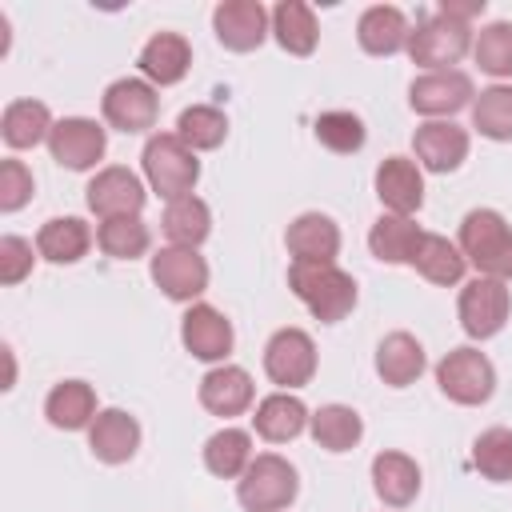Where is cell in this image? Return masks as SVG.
I'll use <instances>...</instances> for the list:
<instances>
[{
	"mask_svg": "<svg viewBox=\"0 0 512 512\" xmlns=\"http://www.w3.org/2000/svg\"><path fill=\"white\" fill-rule=\"evenodd\" d=\"M288 288L300 296V304L320 324H336L356 308V280L336 264L292 260L288 264Z\"/></svg>",
	"mask_w": 512,
	"mask_h": 512,
	"instance_id": "6da1fadb",
	"label": "cell"
},
{
	"mask_svg": "<svg viewBox=\"0 0 512 512\" xmlns=\"http://www.w3.org/2000/svg\"><path fill=\"white\" fill-rule=\"evenodd\" d=\"M464 260L492 280H512V228L496 208H472L460 220Z\"/></svg>",
	"mask_w": 512,
	"mask_h": 512,
	"instance_id": "7a4b0ae2",
	"label": "cell"
},
{
	"mask_svg": "<svg viewBox=\"0 0 512 512\" xmlns=\"http://www.w3.org/2000/svg\"><path fill=\"white\" fill-rule=\"evenodd\" d=\"M140 160H144V176H148L152 192H160L168 204L180 200V196H192V188L200 180V160L176 132L148 136Z\"/></svg>",
	"mask_w": 512,
	"mask_h": 512,
	"instance_id": "3957f363",
	"label": "cell"
},
{
	"mask_svg": "<svg viewBox=\"0 0 512 512\" xmlns=\"http://www.w3.org/2000/svg\"><path fill=\"white\" fill-rule=\"evenodd\" d=\"M296 492H300V476L276 452L252 456V464L236 480V496H240V504L248 512H280V508H288L296 500Z\"/></svg>",
	"mask_w": 512,
	"mask_h": 512,
	"instance_id": "277c9868",
	"label": "cell"
},
{
	"mask_svg": "<svg viewBox=\"0 0 512 512\" xmlns=\"http://www.w3.org/2000/svg\"><path fill=\"white\" fill-rule=\"evenodd\" d=\"M472 48V28L452 20V16H424L412 32H408V56L420 68L444 72L452 64H460V56Z\"/></svg>",
	"mask_w": 512,
	"mask_h": 512,
	"instance_id": "5b68a950",
	"label": "cell"
},
{
	"mask_svg": "<svg viewBox=\"0 0 512 512\" xmlns=\"http://www.w3.org/2000/svg\"><path fill=\"white\" fill-rule=\"evenodd\" d=\"M436 384L448 400L456 404H484L496 388V368L480 348H452L440 364H436Z\"/></svg>",
	"mask_w": 512,
	"mask_h": 512,
	"instance_id": "8992f818",
	"label": "cell"
},
{
	"mask_svg": "<svg viewBox=\"0 0 512 512\" xmlns=\"http://www.w3.org/2000/svg\"><path fill=\"white\" fill-rule=\"evenodd\" d=\"M100 108H104V120H108L116 132L136 136V132H148V128L156 124V116H160V96H156V88H152L148 80L124 76V80H116V84L104 88Z\"/></svg>",
	"mask_w": 512,
	"mask_h": 512,
	"instance_id": "52a82bcc",
	"label": "cell"
},
{
	"mask_svg": "<svg viewBox=\"0 0 512 512\" xmlns=\"http://www.w3.org/2000/svg\"><path fill=\"white\" fill-rule=\"evenodd\" d=\"M508 308H512V296H508V284L504 280L476 276V280H468L460 288V328L472 340L496 336L508 324Z\"/></svg>",
	"mask_w": 512,
	"mask_h": 512,
	"instance_id": "ba28073f",
	"label": "cell"
},
{
	"mask_svg": "<svg viewBox=\"0 0 512 512\" xmlns=\"http://www.w3.org/2000/svg\"><path fill=\"white\" fill-rule=\"evenodd\" d=\"M264 372L280 388H304L316 376V344L300 328H280L264 344Z\"/></svg>",
	"mask_w": 512,
	"mask_h": 512,
	"instance_id": "9c48e42d",
	"label": "cell"
},
{
	"mask_svg": "<svg viewBox=\"0 0 512 512\" xmlns=\"http://www.w3.org/2000/svg\"><path fill=\"white\" fill-rule=\"evenodd\" d=\"M104 148H108V136H104V128H100L96 120H88V116H64V120H56L52 132H48V152H52V160L64 164V168H72V172H88V168L104 156Z\"/></svg>",
	"mask_w": 512,
	"mask_h": 512,
	"instance_id": "30bf717a",
	"label": "cell"
},
{
	"mask_svg": "<svg viewBox=\"0 0 512 512\" xmlns=\"http://www.w3.org/2000/svg\"><path fill=\"white\" fill-rule=\"evenodd\" d=\"M472 100H476L472 80H468V72H460V68L424 72V76H416L412 88H408V104H412L420 116H432V120L456 116V112H460L464 104H472Z\"/></svg>",
	"mask_w": 512,
	"mask_h": 512,
	"instance_id": "8fae6325",
	"label": "cell"
},
{
	"mask_svg": "<svg viewBox=\"0 0 512 512\" xmlns=\"http://www.w3.org/2000/svg\"><path fill=\"white\" fill-rule=\"evenodd\" d=\"M84 200H88V208H92L100 220L140 216V208H144V184H140V176H136L132 168L112 164V168H100V172L88 180Z\"/></svg>",
	"mask_w": 512,
	"mask_h": 512,
	"instance_id": "7c38bea8",
	"label": "cell"
},
{
	"mask_svg": "<svg viewBox=\"0 0 512 512\" xmlns=\"http://www.w3.org/2000/svg\"><path fill=\"white\" fill-rule=\"evenodd\" d=\"M152 280L168 300L188 304L208 288V264H204V256H196V248L168 244L152 256Z\"/></svg>",
	"mask_w": 512,
	"mask_h": 512,
	"instance_id": "4fadbf2b",
	"label": "cell"
},
{
	"mask_svg": "<svg viewBox=\"0 0 512 512\" xmlns=\"http://www.w3.org/2000/svg\"><path fill=\"white\" fill-rule=\"evenodd\" d=\"M212 28H216V40L224 48L252 52L268 36V12H264L260 0H224L212 12Z\"/></svg>",
	"mask_w": 512,
	"mask_h": 512,
	"instance_id": "5bb4252c",
	"label": "cell"
},
{
	"mask_svg": "<svg viewBox=\"0 0 512 512\" xmlns=\"http://www.w3.org/2000/svg\"><path fill=\"white\" fill-rule=\"evenodd\" d=\"M180 340L196 360H224L232 352V324L212 304H192L180 320Z\"/></svg>",
	"mask_w": 512,
	"mask_h": 512,
	"instance_id": "9a60e30c",
	"label": "cell"
},
{
	"mask_svg": "<svg viewBox=\"0 0 512 512\" xmlns=\"http://www.w3.org/2000/svg\"><path fill=\"white\" fill-rule=\"evenodd\" d=\"M412 148L428 172H456L468 156V132L452 120H428L416 128Z\"/></svg>",
	"mask_w": 512,
	"mask_h": 512,
	"instance_id": "2e32d148",
	"label": "cell"
},
{
	"mask_svg": "<svg viewBox=\"0 0 512 512\" xmlns=\"http://www.w3.org/2000/svg\"><path fill=\"white\" fill-rule=\"evenodd\" d=\"M376 196L388 212L396 216H412L420 212L424 204V176H420V164L408 160V156H388L380 168H376Z\"/></svg>",
	"mask_w": 512,
	"mask_h": 512,
	"instance_id": "e0dca14e",
	"label": "cell"
},
{
	"mask_svg": "<svg viewBox=\"0 0 512 512\" xmlns=\"http://www.w3.org/2000/svg\"><path fill=\"white\" fill-rule=\"evenodd\" d=\"M284 244H288L292 260L336 264V252H340V228H336V220L324 216V212H300V216L288 224Z\"/></svg>",
	"mask_w": 512,
	"mask_h": 512,
	"instance_id": "ac0fdd59",
	"label": "cell"
},
{
	"mask_svg": "<svg viewBox=\"0 0 512 512\" xmlns=\"http://www.w3.org/2000/svg\"><path fill=\"white\" fill-rule=\"evenodd\" d=\"M88 448H92V456L104 460V464H124V460H132L136 448H140V424H136V416H128L124 408H104V412H96V420H92V428H88Z\"/></svg>",
	"mask_w": 512,
	"mask_h": 512,
	"instance_id": "d6986e66",
	"label": "cell"
},
{
	"mask_svg": "<svg viewBox=\"0 0 512 512\" xmlns=\"http://www.w3.org/2000/svg\"><path fill=\"white\" fill-rule=\"evenodd\" d=\"M140 72H144V80L148 84H160V88H168V84H180L184 76H188V68H192V48H188V40L180 36V32H156L144 48H140Z\"/></svg>",
	"mask_w": 512,
	"mask_h": 512,
	"instance_id": "ffe728a7",
	"label": "cell"
},
{
	"mask_svg": "<svg viewBox=\"0 0 512 512\" xmlns=\"http://www.w3.org/2000/svg\"><path fill=\"white\" fill-rule=\"evenodd\" d=\"M252 396H256L252 376L236 364H220L200 380V404L212 416H240L252 408Z\"/></svg>",
	"mask_w": 512,
	"mask_h": 512,
	"instance_id": "44dd1931",
	"label": "cell"
},
{
	"mask_svg": "<svg viewBox=\"0 0 512 512\" xmlns=\"http://www.w3.org/2000/svg\"><path fill=\"white\" fill-rule=\"evenodd\" d=\"M408 32L412 28L396 4H372L360 12V24H356V40L372 56H392V52L408 48Z\"/></svg>",
	"mask_w": 512,
	"mask_h": 512,
	"instance_id": "7402d4cb",
	"label": "cell"
},
{
	"mask_svg": "<svg viewBox=\"0 0 512 512\" xmlns=\"http://www.w3.org/2000/svg\"><path fill=\"white\" fill-rule=\"evenodd\" d=\"M372 488L388 508H408L420 492V468L404 452H380L372 460Z\"/></svg>",
	"mask_w": 512,
	"mask_h": 512,
	"instance_id": "603a6c76",
	"label": "cell"
},
{
	"mask_svg": "<svg viewBox=\"0 0 512 512\" xmlns=\"http://www.w3.org/2000/svg\"><path fill=\"white\" fill-rule=\"evenodd\" d=\"M44 416H48L52 428H64V432L92 428V420H96V392H92V384L60 380L48 392V400H44Z\"/></svg>",
	"mask_w": 512,
	"mask_h": 512,
	"instance_id": "cb8c5ba5",
	"label": "cell"
},
{
	"mask_svg": "<svg viewBox=\"0 0 512 512\" xmlns=\"http://www.w3.org/2000/svg\"><path fill=\"white\" fill-rule=\"evenodd\" d=\"M308 420H312V416H308L304 400L292 396V392H272V396H264V400L256 404V416H252L256 432H260L264 440H272V444L296 440V436L308 428Z\"/></svg>",
	"mask_w": 512,
	"mask_h": 512,
	"instance_id": "d4e9b609",
	"label": "cell"
},
{
	"mask_svg": "<svg viewBox=\"0 0 512 512\" xmlns=\"http://www.w3.org/2000/svg\"><path fill=\"white\" fill-rule=\"evenodd\" d=\"M88 248H92V232L80 216H52L36 232V252L48 264H76V260H84Z\"/></svg>",
	"mask_w": 512,
	"mask_h": 512,
	"instance_id": "484cf974",
	"label": "cell"
},
{
	"mask_svg": "<svg viewBox=\"0 0 512 512\" xmlns=\"http://www.w3.org/2000/svg\"><path fill=\"white\" fill-rule=\"evenodd\" d=\"M376 372L392 388H408L424 372V348L412 332H388L376 348Z\"/></svg>",
	"mask_w": 512,
	"mask_h": 512,
	"instance_id": "4316f807",
	"label": "cell"
},
{
	"mask_svg": "<svg viewBox=\"0 0 512 512\" xmlns=\"http://www.w3.org/2000/svg\"><path fill=\"white\" fill-rule=\"evenodd\" d=\"M420 236H424V232H420V224H416L412 216L384 212V216L372 224V232H368V248H372V256L384 260V264H412V252H416Z\"/></svg>",
	"mask_w": 512,
	"mask_h": 512,
	"instance_id": "83f0119b",
	"label": "cell"
},
{
	"mask_svg": "<svg viewBox=\"0 0 512 512\" xmlns=\"http://www.w3.org/2000/svg\"><path fill=\"white\" fill-rule=\"evenodd\" d=\"M464 264L468 260H464L460 244H452L448 236H436V232H424L412 252V268L432 284H460Z\"/></svg>",
	"mask_w": 512,
	"mask_h": 512,
	"instance_id": "f1b7e54d",
	"label": "cell"
},
{
	"mask_svg": "<svg viewBox=\"0 0 512 512\" xmlns=\"http://www.w3.org/2000/svg\"><path fill=\"white\" fill-rule=\"evenodd\" d=\"M308 432H312V440H316L320 448H328V452H348V448L360 444L364 420H360V412L348 408V404H324V408L312 412Z\"/></svg>",
	"mask_w": 512,
	"mask_h": 512,
	"instance_id": "f546056e",
	"label": "cell"
},
{
	"mask_svg": "<svg viewBox=\"0 0 512 512\" xmlns=\"http://www.w3.org/2000/svg\"><path fill=\"white\" fill-rule=\"evenodd\" d=\"M272 32H276L280 48L292 52V56H312L316 52V40H320V28H316L312 8L300 4V0H280L272 8Z\"/></svg>",
	"mask_w": 512,
	"mask_h": 512,
	"instance_id": "4dcf8cb0",
	"label": "cell"
},
{
	"mask_svg": "<svg viewBox=\"0 0 512 512\" xmlns=\"http://www.w3.org/2000/svg\"><path fill=\"white\" fill-rule=\"evenodd\" d=\"M52 132V112L40 100H12L0 116V136L8 148H36Z\"/></svg>",
	"mask_w": 512,
	"mask_h": 512,
	"instance_id": "1f68e13d",
	"label": "cell"
},
{
	"mask_svg": "<svg viewBox=\"0 0 512 512\" xmlns=\"http://www.w3.org/2000/svg\"><path fill=\"white\" fill-rule=\"evenodd\" d=\"M160 228H164V236H168L176 248H196V244H204L208 232H212V212H208V204H204L200 196H180V200H172V204L164 208Z\"/></svg>",
	"mask_w": 512,
	"mask_h": 512,
	"instance_id": "d6a6232c",
	"label": "cell"
},
{
	"mask_svg": "<svg viewBox=\"0 0 512 512\" xmlns=\"http://www.w3.org/2000/svg\"><path fill=\"white\" fill-rule=\"evenodd\" d=\"M252 464V436L244 428H220L204 444V468L220 480H240Z\"/></svg>",
	"mask_w": 512,
	"mask_h": 512,
	"instance_id": "836d02e7",
	"label": "cell"
},
{
	"mask_svg": "<svg viewBox=\"0 0 512 512\" xmlns=\"http://www.w3.org/2000/svg\"><path fill=\"white\" fill-rule=\"evenodd\" d=\"M96 244H100V252L112 256V260H136V256L148 252L152 232H148V224H144L140 216H116V220H100Z\"/></svg>",
	"mask_w": 512,
	"mask_h": 512,
	"instance_id": "e575fe53",
	"label": "cell"
},
{
	"mask_svg": "<svg viewBox=\"0 0 512 512\" xmlns=\"http://www.w3.org/2000/svg\"><path fill=\"white\" fill-rule=\"evenodd\" d=\"M472 128L488 140H512V84H492L472 100Z\"/></svg>",
	"mask_w": 512,
	"mask_h": 512,
	"instance_id": "d590c367",
	"label": "cell"
},
{
	"mask_svg": "<svg viewBox=\"0 0 512 512\" xmlns=\"http://www.w3.org/2000/svg\"><path fill=\"white\" fill-rule=\"evenodd\" d=\"M176 136H180L192 152H208V148H220V144H224L228 120H224V112L212 108V104H192V108L180 112Z\"/></svg>",
	"mask_w": 512,
	"mask_h": 512,
	"instance_id": "8d00e7d4",
	"label": "cell"
},
{
	"mask_svg": "<svg viewBox=\"0 0 512 512\" xmlns=\"http://www.w3.org/2000/svg\"><path fill=\"white\" fill-rule=\"evenodd\" d=\"M472 464L484 480H512V428H484L472 444Z\"/></svg>",
	"mask_w": 512,
	"mask_h": 512,
	"instance_id": "74e56055",
	"label": "cell"
},
{
	"mask_svg": "<svg viewBox=\"0 0 512 512\" xmlns=\"http://www.w3.org/2000/svg\"><path fill=\"white\" fill-rule=\"evenodd\" d=\"M472 56L488 76H512V24L508 20L484 24L472 40Z\"/></svg>",
	"mask_w": 512,
	"mask_h": 512,
	"instance_id": "f35d334b",
	"label": "cell"
},
{
	"mask_svg": "<svg viewBox=\"0 0 512 512\" xmlns=\"http://www.w3.org/2000/svg\"><path fill=\"white\" fill-rule=\"evenodd\" d=\"M316 140L332 152H360L364 148V120L356 112H320Z\"/></svg>",
	"mask_w": 512,
	"mask_h": 512,
	"instance_id": "ab89813d",
	"label": "cell"
},
{
	"mask_svg": "<svg viewBox=\"0 0 512 512\" xmlns=\"http://www.w3.org/2000/svg\"><path fill=\"white\" fill-rule=\"evenodd\" d=\"M32 172L24 160H4L0 164V212H16L32 200Z\"/></svg>",
	"mask_w": 512,
	"mask_h": 512,
	"instance_id": "60d3db41",
	"label": "cell"
},
{
	"mask_svg": "<svg viewBox=\"0 0 512 512\" xmlns=\"http://www.w3.org/2000/svg\"><path fill=\"white\" fill-rule=\"evenodd\" d=\"M32 244L24 236H0V284H20L32 272Z\"/></svg>",
	"mask_w": 512,
	"mask_h": 512,
	"instance_id": "b9f144b4",
	"label": "cell"
},
{
	"mask_svg": "<svg viewBox=\"0 0 512 512\" xmlns=\"http://www.w3.org/2000/svg\"><path fill=\"white\" fill-rule=\"evenodd\" d=\"M436 12H440V16H452V20H460V24H468L472 16L484 12V0H440Z\"/></svg>",
	"mask_w": 512,
	"mask_h": 512,
	"instance_id": "7bdbcfd3",
	"label": "cell"
}]
</instances>
